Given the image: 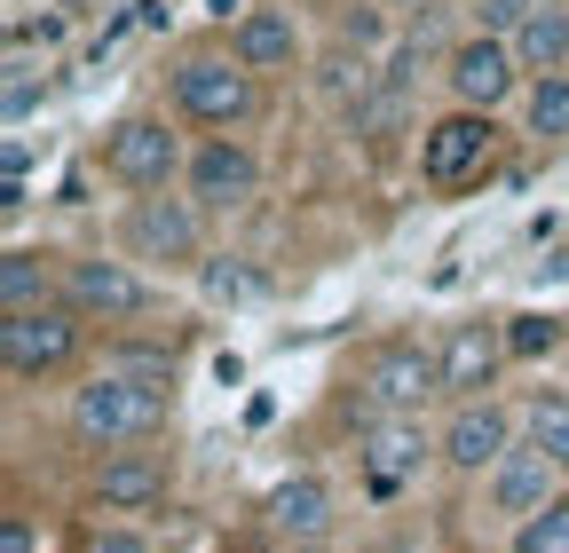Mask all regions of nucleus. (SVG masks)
<instances>
[{
	"instance_id": "nucleus-1",
	"label": "nucleus",
	"mask_w": 569,
	"mask_h": 553,
	"mask_svg": "<svg viewBox=\"0 0 569 553\" xmlns=\"http://www.w3.org/2000/svg\"><path fill=\"white\" fill-rule=\"evenodd\" d=\"M174 420V388L159 380H127V372H96L88 388H71V435L127 451V443H151Z\"/></svg>"
},
{
	"instance_id": "nucleus-2",
	"label": "nucleus",
	"mask_w": 569,
	"mask_h": 553,
	"mask_svg": "<svg viewBox=\"0 0 569 553\" xmlns=\"http://www.w3.org/2000/svg\"><path fill=\"white\" fill-rule=\"evenodd\" d=\"M206 222L190 198H167V190H142L127 214H119V253L127 261H151V269H206Z\"/></svg>"
},
{
	"instance_id": "nucleus-3",
	"label": "nucleus",
	"mask_w": 569,
	"mask_h": 553,
	"mask_svg": "<svg viewBox=\"0 0 569 553\" xmlns=\"http://www.w3.org/2000/svg\"><path fill=\"white\" fill-rule=\"evenodd\" d=\"M253 103H261V88H253V72H246L238 56H190L182 72H174V111L190 127H206V134L246 127Z\"/></svg>"
},
{
	"instance_id": "nucleus-4",
	"label": "nucleus",
	"mask_w": 569,
	"mask_h": 553,
	"mask_svg": "<svg viewBox=\"0 0 569 553\" xmlns=\"http://www.w3.org/2000/svg\"><path fill=\"white\" fill-rule=\"evenodd\" d=\"M498 151V119L490 111H443V119H427L419 127V182L427 190H467Z\"/></svg>"
},
{
	"instance_id": "nucleus-5",
	"label": "nucleus",
	"mask_w": 569,
	"mask_h": 553,
	"mask_svg": "<svg viewBox=\"0 0 569 553\" xmlns=\"http://www.w3.org/2000/svg\"><path fill=\"white\" fill-rule=\"evenodd\" d=\"M356 388H365V420H419V411L443 395V364H436V349H419V340H388Z\"/></svg>"
},
{
	"instance_id": "nucleus-6",
	"label": "nucleus",
	"mask_w": 569,
	"mask_h": 553,
	"mask_svg": "<svg viewBox=\"0 0 569 553\" xmlns=\"http://www.w3.org/2000/svg\"><path fill=\"white\" fill-rule=\"evenodd\" d=\"M103 174L142 198V190H167L174 174H190V151H182V134H174L167 119L134 111V119H119V127L103 134Z\"/></svg>"
},
{
	"instance_id": "nucleus-7",
	"label": "nucleus",
	"mask_w": 569,
	"mask_h": 553,
	"mask_svg": "<svg viewBox=\"0 0 569 553\" xmlns=\"http://www.w3.org/2000/svg\"><path fill=\"white\" fill-rule=\"evenodd\" d=\"M80 309H63V301H48V309H24V316H0V364H9V380H48V372H63L71 356H80Z\"/></svg>"
},
{
	"instance_id": "nucleus-8",
	"label": "nucleus",
	"mask_w": 569,
	"mask_h": 553,
	"mask_svg": "<svg viewBox=\"0 0 569 553\" xmlns=\"http://www.w3.org/2000/svg\"><path fill=\"white\" fill-rule=\"evenodd\" d=\"M159 293L142 285V269L134 261H103V253H71L63 261V309H80L88 324H127L142 316Z\"/></svg>"
},
{
	"instance_id": "nucleus-9",
	"label": "nucleus",
	"mask_w": 569,
	"mask_h": 553,
	"mask_svg": "<svg viewBox=\"0 0 569 553\" xmlns=\"http://www.w3.org/2000/svg\"><path fill=\"white\" fill-rule=\"evenodd\" d=\"M522 80H530V72H522L515 40H482V32H467V40H451V56H443V88H451L459 111H498Z\"/></svg>"
},
{
	"instance_id": "nucleus-10",
	"label": "nucleus",
	"mask_w": 569,
	"mask_h": 553,
	"mask_svg": "<svg viewBox=\"0 0 569 553\" xmlns=\"http://www.w3.org/2000/svg\"><path fill=\"white\" fill-rule=\"evenodd\" d=\"M182 190H190L198 214H238V205H253V198H261V159L238 143V134H206V143L190 151Z\"/></svg>"
},
{
	"instance_id": "nucleus-11",
	"label": "nucleus",
	"mask_w": 569,
	"mask_h": 553,
	"mask_svg": "<svg viewBox=\"0 0 569 553\" xmlns=\"http://www.w3.org/2000/svg\"><path fill=\"white\" fill-rule=\"evenodd\" d=\"M436 364H443V395L482 403V395L498 388V372L515 364V356H507V316H467V324H451L443 349H436Z\"/></svg>"
},
{
	"instance_id": "nucleus-12",
	"label": "nucleus",
	"mask_w": 569,
	"mask_h": 553,
	"mask_svg": "<svg viewBox=\"0 0 569 553\" xmlns=\"http://www.w3.org/2000/svg\"><path fill=\"white\" fill-rule=\"evenodd\" d=\"M515 443H522V420H515V411L498 403V395H482V403H459L451 420H443V435H436L443 466H451V474H475V482H482L498 459H507Z\"/></svg>"
},
{
	"instance_id": "nucleus-13",
	"label": "nucleus",
	"mask_w": 569,
	"mask_h": 553,
	"mask_svg": "<svg viewBox=\"0 0 569 553\" xmlns=\"http://www.w3.org/2000/svg\"><path fill=\"white\" fill-rule=\"evenodd\" d=\"M427 459H443V451H436V435H427L419 420H372L365 443H356V466H365L372 499H403V482H419Z\"/></svg>"
},
{
	"instance_id": "nucleus-14",
	"label": "nucleus",
	"mask_w": 569,
	"mask_h": 553,
	"mask_svg": "<svg viewBox=\"0 0 569 553\" xmlns=\"http://www.w3.org/2000/svg\"><path fill=\"white\" fill-rule=\"evenodd\" d=\"M561 466L546 459V451H530V443H515L507 459H498L490 474H482V514L490 522H507V530H522L546 499H561V482H553Z\"/></svg>"
},
{
	"instance_id": "nucleus-15",
	"label": "nucleus",
	"mask_w": 569,
	"mask_h": 553,
	"mask_svg": "<svg viewBox=\"0 0 569 553\" xmlns=\"http://www.w3.org/2000/svg\"><path fill=\"white\" fill-rule=\"evenodd\" d=\"M230 56L246 63L253 80H269V72H301V24L284 17V9H246L238 32H230Z\"/></svg>"
},
{
	"instance_id": "nucleus-16",
	"label": "nucleus",
	"mask_w": 569,
	"mask_h": 553,
	"mask_svg": "<svg viewBox=\"0 0 569 553\" xmlns=\"http://www.w3.org/2000/svg\"><path fill=\"white\" fill-rule=\"evenodd\" d=\"M96 506H111V514H151V506H167V466H159L151 451H111V459L96 466Z\"/></svg>"
},
{
	"instance_id": "nucleus-17",
	"label": "nucleus",
	"mask_w": 569,
	"mask_h": 553,
	"mask_svg": "<svg viewBox=\"0 0 569 553\" xmlns=\"http://www.w3.org/2000/svg\"><path fill=\"white\" fill-rule=\"evenodd\" d=\"M269 530L293 545V553H301V545H325V537H332V491H325L317 474L284 482V491L269 499Z\"/></svg>"
},
{
	"instance_id": "nucleus-18",
	"label": "nucleus",
	"mask_w": 569,
	"mask_h": 553,
	"mask_svg": "<svg viewBox=\"0 0 569 553\" xmlns=\"http://www.w3.org/2000/svg\"><path fill=\"white\" fill-rule=\"evenodd\" d=\"M515 56H522V72H530V80L569 72V9H561V0H546V9L515 32Z\"/></svg>"
},
{
	"instance_id": "nucleus-19",
	"label": "nucleus",
	"mask_w": 569,
	"mask_h": 553,
	"mask_svg": "<svg viewBox=\"0 0 569 553\" xmlns=\"http://www.w3.org/2000/svg\"><path fill=\"white\" fill-rule=\"evenodd\" d=\"M372 88H380V80H372V56H365V48H348V40L317 63V95H325L332 111H356Z\"/></svg>"
},
{
	"instance_id": "nucleus-20",
	"label": "nucleus",
	"mask_w": 569,
	"mask_h": 553,
	"mask_svg": "<svg viewBox=\"0 0 569 553\" xmlns=\"http://www.w3.org/2000/svg\"><path fill=\"white\" fill-rule=\"evenodd\" d=\"M522 443H530V451H546V459L569 474V388H561V395H546V388H538V395L522 403Z\"/></svg>"
},
{
	"instance_id": "nucleus-21",
	"label": "nucleus",
	"mask_w": 569,
	"mask_h": 553,
	"mask_svg": "<svg viewBox=\"0 0 569 553\" xmlns=\"http://www.w3.org/2000/svg\"><path fill=\"white\" fill-rule=\"evenodd\" d=\"M0 301H9V316H24V309H48V253H32V245H9V261H0Z\"/></svg>"
},
{
	"instance_id": "nucleus-22",
	"label": "nucleus",
	"mask_w": 569,
	"mask_h": 553,
	"mask_svg": "<svg viewBox=\"0 0 569 553\" xmlns=\"http://www.w3.org/2000/svg\"><path fill=\"white\" fill-rule=\"evenodd\" d=\"M561 340H569V324H561L553 309H515V316H507V356H515V364H546Z\"/></svg>"
},
{
	"instance_id": "nucleus-23",
	"label": "nucleus",
	"mask_w": 569,
	"mask_h": 553,
	"mask_svg": "<svg viewBox=\"0 0 569 553\" xmlns=\"http://www.w3.org/2000/svg\"><path fill=\"white\" fill-rule=\"evenodd\" d=\"M522 127L538 134V143H569V72L530 80V95H522Z\"/></svg>"
},
{
	"instance_id": "nucleus-24",
	"label": "nucleus",
	"mask_w": 569,
	"mask_h": 553,
	"mask_svg": "<svg viewBox=\"0 0 569 553\" xmlns=\"http://www.w3.org/2000/svg\"><path fill=\"white\" fill-rule=\"evenodd\" d=\"M515 553H569V491L546 499V506L515 530Z\"/></svg>"
},
{
	"instance_id": "nucleus-25",
	"label": "nucleus",
	"mask_w": 569,
	"mask_h": 553,
	"mask_svg": "<svg viewBox=\"0 0 569 553\" xmlns=\"http://www.w3.org/2000/svg\"><path fill=\"white\" fill-rule=\"evenodd\" d=\"M103 372H127V380H159V388H174V349H134V340H119V349H103Z\"/></svg>"
},
{
	"instance_id": "nucleus-26",
	"label": "nucleus",
	"mask_w": 569,
	"mask_h": 553,
	"mask_svg": "<svg viewBox=\"0 0 569 553\" xmlns=\"http://www.w3.org/2000/svg\"><path fill=\"white\" fill-rule=\"evenodd\" d=\"M538 9H546V0H475V32L482 40H515Z\"/></svg>"
},
{
	"instance_id": "nucleus-27",
	"label": "nucleus",
	"mask_w": 569,
	"mask_h": 553,
	"mask_svg": "<svg viewBox=\"0 0 569 553\" xmlns=\"http://www.w3.org/2000/svg\"><path fill=\"white\" fill-rule=\"evenodd\" d=\"M198 285H206V301H246L253 285H246V269H222V261H206L198 269Z\"/></svg>"
},
{
	"instance_id": "nucleus-28",
	"label": "nucleus",
	"mask_w": 569,
	"mask_h": 553,
	"mask_svg": "<svg viewBox=\"0 0 569 553\" xmlns=\"http://www.w3.org/2000/svg\"><path fill=\"white\" fill-rule=\"evenodd\" d=\"M32 103H40V88H32L24 56H17V63H9V127H24V119H32Z\"/></svg>"
},
{
	"instance_id": "nucleus-29",
	"label": "nucleus",
	"mask_w": 569,
	"mask_h": 553,
	"mask_svg": "<svg viewBox=\"0 0 569 553\" xmlns=\"http://www.w3.org/2000/svg\"><path fill=\"white\" fill-rule=\"evenodd\" d=\"M96 553H151L142 530H96Z\"/></svg>"
},
{
	"instance_id": "nucleus-30",
	"label": "nucleus",
	"mask_w": 569,
	"mask_h": 553,
	"mask_svg": "<svg viewBox=\"0 0 569 553\" xmlns=\"http://www.w3.org/2000/svg\"><path fill=\"white\" fill-rule=\"evenodd\" d=\"M0 553H32V514H9V522H0Z\"/></svg>"
},
{
	"instance_id": "nucleus-31",
	"label": "nucleus",
	"mask_w": 569,
	"mask_h": 553,
	"mask_svg": "<svg viewBox=\"0 0 569 553\" xmlns=\"http://www.w3.org/2000/svg\"><path fill=\"white\" fill-rule=\"evenodd\" d=\"M396 9H411V17H419V9H427V0H396Z\"/></svg>"
},
{
	"instance_id": "nucleus-32",
	"label": "nucleus",
	"mask_w": 569,
	"mask_h": 553,
	"mask_svg": "<svg viewBox=\"0 0 569 553\" xmlns=\"http://www.w3.org/2000/svg\"><path fill=\"white\" fill-rule=\"evenodd\" d=\"M301 553H325V545H301Z\"/></svg>"
}]
</instances>
